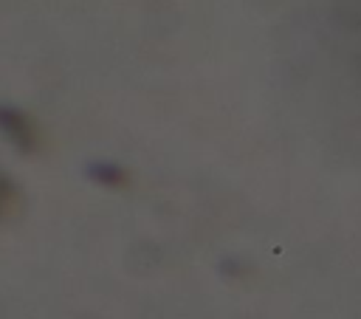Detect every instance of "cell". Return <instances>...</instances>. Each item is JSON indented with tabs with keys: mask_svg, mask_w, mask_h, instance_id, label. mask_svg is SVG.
I'll return each instance as SVG.
<instances>
[{
	"mask_svg": "<svg viewBox=\"0 0 361 319\" xmlns=\"http://www.w3.org/2000/svg\"><path fill=\"white\" fill-rule=\"evenodd\" d=\"M0 136L20 152H34L39 147V127L17 107H0Z\"/></svg>",
	"mask_w": 361,
	"mask_h": 319,
	"instance_id": "obj_1",
	"label": "cell"
},
{
	"mask_svg": "<svg viewBox=\"0 0 361 319\" xmlns=\"http://www.w3.org/2000/svg\"><path fill=\"white\" fill-rule=\"evenodd\" d=\"M90 178L104 189H118V186H124L130 181V175H127V169L121 164H93L90 167Z\"/></svg>",
	"mask_w": 361,
	"mask_h": 319,
	"instance_id": "obj_2",
	"label": "cell"
},
{
	"mask_svg": "<svg viewBox=\"0 0 361 319\" xmlns=\"http://www.w3.org/2000/svg\"><path fill=\"white\" fill-rule=\"evenodd\" d=\"M17 206H20V192H17V186L0 172V220H6L8 215H14Z\"/></svg>",
	"mask_w": 361,
	"mask_h": 319,
	"instance_id": "obj_3",
	"label": "cell"
}]
</instances>
